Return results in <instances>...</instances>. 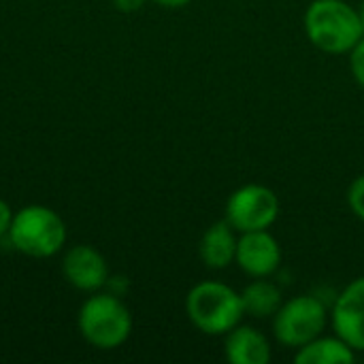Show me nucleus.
I'll list each match as a JSON object with an SVG mask.
<instances>
[{"mask_svg":"<svg viewBox=\"0 0 364 364\" xmlns=\"http://www.w3.org/2000/svg\"><path fill=\"white\" fill-rule=\"evenodd\" d=\"M305 34L324 53H350L364 36L358 9L346 0H311L303 17Z\"/></svg>","mask_w":364,"mask_h":364,"instance_id":"1","label":"nucleus"},{"mask_svg":"<svg viewBox=\"0 0 364 364\" xmlns=\"http://www.w3.org/2000/svg\"><path fill=\"white\" fill-rule=\"evenodd\" d=\"M188 320L203 335L224 337L241 324L245 311L241 292L222 282H200L186 296Z\"/></svg>","mask_w":364,"mask_h":364,"instance_id":"2","label":"nucleus"},{"mask_svg":"<svg viewBox=\"0 0 364 364\" xmlns=\"http://www.w3.org/2000/svg\"><path fill=\"white\" fill-rule=\"evenodd\" d=\"M64 220L45 205H28L13 213L9 239L13 247L30 258H51L66 245Z\"/></svg>","mask_w":364,"mask_h":364,"instance_id":"3","label":"nucleus"},{"mask_svg":"<svg viewBox=\"0 0 364 364\" xmlns=\"http://www.w3.org/2000/svg\"><path fill=\"white\" fill-rule=\"evenodd\" d=\"M81 337L98 350L124 346L132 333V314L115 294L100 292L90 296L77 316Z\"/></svg>","mask_w":364,"mask_h":364,"instance_id":"4","label":"nucleus"},{"mask_svg":"<svg viewBox=\"0 0 364 364\" xmlns=\"http://www.w3.org/2000/svg\"><path fill=\"white\" fill-rule=\"evenodd\" d=\"M328 324L326 305L311 294L294 296L282 303L279 311L273 316V335L286 348H303L324 333Z\"/></svg>","mask_w":364,"mask_h":364,"instance_id":"5","label":"nucleus"},{"mask_svg":"<svg viewBox=\"0 0 364 364\" xmlns=\"http://www.w3.org/2000/svg\"><path fill=\"white\" fill-rule=\"evenodd\" d=\"M279 196L262 183H247L237 188L226 200L224 220L237 232L269 230L279 218Z\"/></svg>","mask_w":364,"mask_h":364,"instance_id":"6","label":"nucleus"},{"mask_svg":"<svg viewBox=\"0 0 364 364\" xmlns=\"http://www.w3.org/2000/svg\"><path fill=\"white\" fill-rule=\"evenodd\" d=\"M331 322L335 335L356 352H364V277H356L339 292Z\"/></svg>","mask_w":364,"mask_h":364,"instance_id":"7","label":"nucleus"},{"mask_svg":"<svg viewBox=\"0 0 364 364\" xmlns=\"http://www.w3.org/2000/svg\"><path fill=\"white\" fill-rule=\"evenodd\" d=\"M235 262L250 277H269L282 264L279 241L269 230L241 232L237 241Z\"/></svg>","mask_w":364,"mask_h":364,"instance_id":"8","label":"nucleus"},{"mask_svg":"<svg viewBox=\"0 0 364 364\" xmlns=\"http://www.w3.org/2000/svg\"><path fill=\"white\" fill-rule=\"evenodd\" d=\"M62 273L73 288L83 290V292H96L109 279L107 260L92 245L70 247L62 260Z\"/></svg>","mask_w":364,"mask_h":364,"instance_id":"9","label":"nucleus"},{"mask_svg":"<svg viewBox=\"0 0 364 364\" xmlns=\"http://www.w3.org/2000/svg\"><path fill=\"white\" fill-rule=\"evenodd\" d=\"M224 356L232 364H269L271 363V343L264 333L254 326L239 324L224 335Z\"/></svg>","mask_w":364,"mask_h":364,"instance_id":"10","label":"nucleus"},{"mask_svg":"<svg viewBox=\"0 0 364 364\" xmlns=\"http://www.w3.org/2000/svg\"><path fill=\"white\" fill-rule=\"evenodd\" d=\"M235 228L226 222V220H220L215 224H211L203 237H200V243H198V254H200V260L207 269H213V271H222L226 269L228 264L235 262V254H237V237H235Z\"/></svg>","mask_w":364,"mask_h":364,"instance_id":"11","label":"nucleus"},{"mask_svg":"<svg viewBox=\"0 0 364 364\" xmlns=\"http://www.w3.org/2000/svg\"><path fill=\"white\" fill-rule=\"evenodd\" d=\"M356 350L348 346L339 335L335 337H316L314 341L305 343L296 350V364H352L356 360Z\"/></svg>","mask_w":364,"mask_h":364,"instance_id":"12","label":"nucleus"},{"mask_svg":"<svg viewBox=\"0 0 364 364\" xmlns=\"http://www.w3.org/2000/svg\"><path fill=\"white\" fill-rule=\"evenodd\" d=\"M241 303L245 316L264 320V318H273L279 311L284 303V294L267 277H254V282L241 290Z\"/></svg>","mask_w":364,"mask_h":364,"instance_id":"13","label":"nucleus"},{"mask_svg":"<svg viewBox=\"0 0 364 364\" xmlns=\"http://www.w3.org/2000/svg\"><path fill=\"white\" fill-rule=\"evenodd\" d=\"M348 205L352 209V213L363 220L364 222V175L356 177L352 183H350V190H348Z\"/></svg>","mask_w":364,"mask_h":364,"instance_id":"14","label":"nucleus"},{"mask_svg":"<svg viewBox=\"0 0 364 364\" xmlns=\"http://www.w3.org/2000/svg\"><path fill=\"white\" fill-rule=\"evenodd\" d=\"M348 55H350V70H352L356 83L364 87V36L356 43V47Z\"/></svg>","mask_w":364,"mask_h":364,"instance_id":"15","label":"nucleus"},{"mask_svg":"<svg viewBox=\"0 0 364 364\" xmlns=\"http://www.w3.org/2000/svg\"><path fill=\"white\" fill-rule=\"evenodd\" d=\"M11 222H13V211H11V207L0 198V239H2L4 235H9Z\"/></svg>","mask_w":364,"mask_h":364,"instance_id":"16","label":"nucleus"},{"mask_svg":"<svg viewBox=\"0 0 364 364\" xmlns=\"http://www.w3.org/2000/svg\"><path fill=\"white\" fill-rule=\"evenodd\" d=\"M111 2H113V6H115L117 11H122V13H136V11L143 9V4H145L147 0H111Z\"/></svg>","mask_w":364,"mask_h":364,"instance_id":"17","label":"nucleus"},{"mask_svg":"<svg viewBox=\"0 0 364 364\" xmlns=\"http://www.w3.org/2000/svg\"><path fill=\"white\" fill-rule=\"evenodd\" d=\"M154 2L160 4V6H164V9H181V6L190 4L192 0H154Z\"/></svg>","mask_w":364,"mask_h":364,"instance_id":"18","label":"nucleus"},{"mask_svg":"<svg viewBox=\"0 0 364 364\" xmlns=\"http://www.w3.org/2000/svg\"><path fill=\"white\" fill-rule=\"evenodd\" d=\"M358 15H360V23H363V30H364V0L360 2V6H358Z\"/></svg>","mask_w":364,"mask_h":364,"instance_id":"19","label":"nucleus"}]
</instances>
